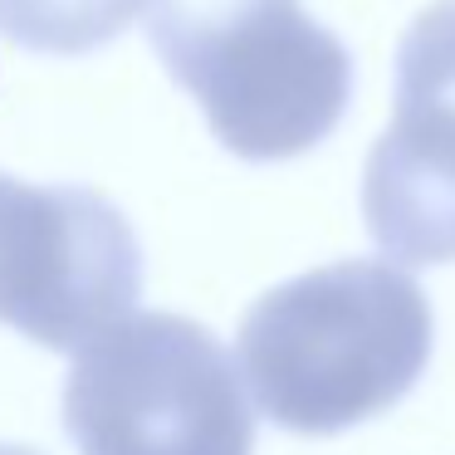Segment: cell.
Listing matches in <instances>:
<instances>
[{
    "label": "cell",
    "mask_w": 455,
    "mask_h": 455,
    "mask_svg": "<svg viewBox=\"0 0 455 455\" xmlns=\"http://www.w3.org/2000/svg\"><path fill=\"white\" fill-rule=\"evenodd\" d=\"M148 0H0V35L35 54H93L113 44Z\"/></svg>",
    "instance_id": "obj_6"
},
{
    "label": "cell",
    "mask_w": 455,
    "mask_h": 455,
    "mask_svg": "<svg viewBox=\"0 0 455 455\" xmlns=\"http://www.w3.org/2000/svg\"><path fill=\"white\" fill-rule=\"evenodd\" d=\"M0 455H40V451H30V445H0Z\"/></svg>",
    "instance_id": "obj_7"
},
{
    "label": "cell",
    "mask_w": 455,
    "mask_h": 455,
    "mask_svg": "<svg viewBox=\"0 0 455 455\" xmlns=\"http://www.w3.org/2000/svg\"><path fill=\"white\" fill-rule=\"evenodd\" d=\"M435 318L411 269L333 259L245 308L235 363L259 416L294 435H338L392 411L431 363Z\"/></svg>",
    "instance_id": "obj_1"
},
{
    "label": "cell",
    "mask_w": 455,
    "mask_h": 455,
    "mask_svg": "<svg viewBox=\"0 0 455 455\" xmlns=\"http://www.w3.org/2000/svg\"><path fill=\"white\" fill-rule=\"evenodd\" d=\"M142 245L103 191L0 172V323L54 353H84L138 314Z\"/></svg>",
    "instance_id": "obj_4"
},
{
    "label": "cell",
    "mask_w": 455,
    "mask_h": 455,
    "mask_svg": "<svg viewBox=\"0 0 455 455\" xmlns=\"http://www.w3.org/2000/svg\"><path fill=\"white\" fill-rule=\"evenodd\" d=\"M396 113L363 167V226L392 265L455 259V0L396 40Z\"/></svg>",
    "instance_id": "obj_5"
},
{
    "label": "cell",
    "mask_w": 455,
    "mask_h": 455,
    "mask_svg": "<svg viewBox=\"0 0 455 455\" xmlns=\"http://www.w3.org/2000/svg\"><path fill=\"white\" fill-rule=\"evenodd\" d=\"M255 411L240 363L181 314L123 318L64 382L79 455H255Z\"/></svg>",
    "instance_id": "obj_3"
},
{
    "label": "cell",
    "mask_w": 455,
    "mask_h": 455,
    "mask_svg": "<svg viewBox=\"0 0 455 455\" xmlns=\"http://www.w3.org/2000/svg\"><path fill=\"white\" fill-rule=\"evenodd\" d=\"M148 40L245 162H289L353 99V54L299 0H148Z\"/></svg>",
    "instance_id": "obj_2"
}]
</instances>
